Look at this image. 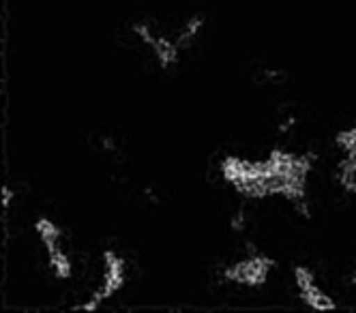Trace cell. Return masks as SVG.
<instances>
[{"label":"cell","mask_w":356,"mask_h":313,"mask_svg":"<svg viewBox=\"0 0 356 313\" xmlns=\"http://www.w3.org/2000/svg\"><path fill=\"white\" fill-rule=\"evenodd\" d=\"M352 285H354V288H356V271L352 273Z\"/></svg>","instance_id":"cell-6"},{"label":"cell","mask_w":356,"mask_h":313,"mask_svg":"<svg viewBox=\"0 0 356 313\" xmlns=\"http://www.w3.org/2000/svg\"><path fill=\"white\" fill-rule=\"evenodd\" d=\"M13 200H15V191L7 185V187L3 189V204H5V211H9L11 204H13Z\"/></svg>","instance_id":"cell-5"},{"label":"cell","mask_w":356,"mask_h":313,"mask_svg":"<svg viewBox=\"0 0 356 313\" xmlns=\"http://www.w3.org/2000/svg\"><path fill=\"white\" fill-rule=\"evenodd\" d=\"M35 234L45 251L47 266L58 281H69L73 277V262L63 247V230L49 217H39L35 221Z\"/></svg>","instance_id":"cell-1"},{"label":"cell","mask_w":356,"mask_h":313,"mask_svg":"<svg viewBox=\"0 0 356 313\" xmlns=\"http://www.w3.org/2000/svg\"><path fill=\"white\" fill-rule=\"evenodd\" d=\"M294 283H296V290H298V298L307 305L314 311H333L337 309V303L330 298L322 288L320 283L316 281V275L309 266L298 264L294 266Z\"/></svg>","instance_id":"cell-4"},{"label":"cell","mask_w":356,"mask_h":313,"mask_svg":"<svg viewBox=\"0 0 356 313\" xmlns=\"http://www.w3.org/2000/svg\"><path fill=\"white\" fill-rule=\"evenodd\" d=\"M101 259H104V273H101L99 288L88 296V300H84L82 305H78L75 309L88 311V313L97 311L108 298L116 296L124 288V281H127V262H124V257L116 249H106L104 255H101Z\"/></svg>","instance_id":"cell-2"},{"label":"cell","mask_w":356,"mask_h":313,"mask_svg":"<svg viewBox=\"0 0 356 313\" xmlns=\"http://www.w3.org/2000/svg\"><path fill=\"white\" fill-rule=\"evenodd\" d=\"M275 268V259L264 255V253H249L238 262H232L230 266H225L223 271V279L236 283V285H245V288H260L264 285L270 277Z\"/></svg>","instance_id":"cell-3"}]
</instances>
